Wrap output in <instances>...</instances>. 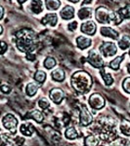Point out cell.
Masks as SVG:
<instances>
[{"label": "cell", "instance_id": "obj_1", "mask_svg": "<svg viewBox=\"0 0 130 146\" xmlns=\"http://www.w3.org/2000/svg\"><path fill=\"white\" fill-rule=\"evenodd\" d=\"M36 34L29 28L21 29L15 35V42L17 48L23 53L31 55V52L36 47Z\"/></svg>", "mask_w": 130, "mask_h": 146}, {"label": "cell", "instance_id": "obj_2", "mask_svg": "<svg viewBox=\"0 0 130 146\" xmlns=\"http://www.w3.org/2000/svg\"><path fill=\"white\" fill-rule=\"evenodd\" d=\"M91 76L85 71H77L72 74L70 78V84L72 88L78 93H87L92 87Z\"/></svg>", "mask_w": 130, "mask_h": 146}, {"label": "cell", "instance_id": "obj_3", "mask_svg": "<svg viewBox=\"0 0 130 146\" xmlns=\"http://www.w3.org/2000/svg\"><path fill=\"white\" fill-rule=\"evenodd\" d=\"M98 128L99 133L103 140L111 141L115 137V123L113 120L110 121V118H100L98 120Z\"/></svg>", "mask_w": 130, "mask_h": 146}, {"label": "cell", "instance_id": "obj_4", "mask_svg": "<svg viewBox=\"0 0 130 146\" xmlns=\"http://www.w3.org/2000/svg\"><path fill=\"white\" fill-rule=\"evenodd\" d=\"M95 18L100 23H104V25H109V23H113L115 25L117 23V15L115 13L110 11L106 7H99L97 8L95 12Z\"/></svg>", "mask_w": 130, "mask_h": 146}, {"label": "cell", "instance_id": "obj_5", "mask_svg": "<svg viewBox=\"0 0 130 146\" xmlns=\"http://www.w3.org/2000/svg\"><path fill=\"white\" fill-rule=\"evenodd\" d=\"M2 124H3L4 128L8 131H10L11 133H16V129H17V125H18V120L14 115L10 114H6L5 116L2 119Z\"/></svg>", "mask_w": 130, "mask_h": 146}, {"label": "cell", "instance_id": "obj_6", "mask_svg": "<svg viewBox=\"0 0 130 146\" xmlns=\"http://www.w3.org/2000/svg\"><path fill=\"white\" fill-rule=\"evenodd\" d=\"M100 52L103 54L104 56L110 58L117 54V47L113 42H103V44L100 46Z\"/></svg>", "mask_w": 130, "mask_h": 146}, {"label": "cell", "instance_id": "obj_7", "mask_svg": "<svg viewBox=\"0 0 130 146\" xmlns=\"http://www.w3.org/2000/svg\"><path fill=\"white\" fill-rule=\"evenodd\" d=\"M79 122L82 126L87 127L89 126L92 122H93V117H92L91 113L87 109L86 106L84 105H80L79 107Z\"/></svg>", "mask_w": 130, "mask_h": 146}, {"label": "cell", "instance_id": "obj_8", "mask_svg": "<svg viewBox=\"0 0 130 146\" xmlns=\"http://www.w3.org/2000/svg\"><path fill=\"white\" fill-rule=\"evenodd\" d=\"M87 62H88L92 66L96 67V68H103V58L100 56V54L97 53L95 50H91L89 51L88 54V58H87Z\"/></svg>", "mask_w": 130, "mask_h": 146}, {"label": "cell", "instance_id": "obj_9", "mask_svg": "<svg viewBox=\"0 0 130 146\" xmlns=\"http://www.w3.org/2000/svg\"><path fill=\"white\" fill-rule=\"evenodd\" d=\"M88 102H89V104L91 105V107L96 110L102 109V108L105 106V98H103L102 95H100V94H98V93L91 95L90 98H89Z\"/></svg>", "mask_w": 130, "mask_h": 146}, {"label": "cell", "instance_id": "obj_10", "mask_svg": "<svg viewBox=\"0 0 130 146\" xmlns=\"http://www.w3.org/2000/svg\"><path fill=\"white\" fill-rule=\"evenodd\" d=\"M1 139V146H20L25 141V139L23 137H20V136H17V137L13 139V138L9 137V136H6L5 135H2Z\"/></svg>", "mask_w": 130, "mask_h": 146}, {"label": "cell", "instance_id": "obj_11", "mask_svg": "<svg viewBox=\"0 0 130 146\" xmlns=\"http://www.w3.org/2000/svg\"><path fill=\"white\" fill-rule=\"evenodd\" d=\"M115 15H117V23H115V25H119L124 19H130V4H127L126 6L120 8L115 13Z\"/></svg>", "mask_w": 130, "mask_h": 146}, {"label": "cell", "instance_id": "obj_12", "mask_svg": "<svg viewBox=\"0 0 130 146\" xmlns=\"http://www.w3.org/2000/svg\"><path fill=\"white\" fill-rule=\"evenodd\" d=\"M49 96H50V98L56 103V104H60V103L62 102V100H64V98H65L64 92L59 88L52 89L50 91V95Z\"/></svg>", "mask_w": 130, "mask_h": 146}, {"label": "cell", "instance_id": "obj_13", "mask_svg": "<svg viewBox=\"0 0 130 146\" xmlns=\"http://www.w3.org/2000/svg\"><path fill=\"white\" fill-rule=\"evenodd\" d=\"M96 23L92 21H87L81 25V31L87 35H94L96 32Z\"/></svg>", "mask_w": 130, "mask_h": 146}, {"label": "cell", "instance_id": "obj_14", "mask_svg": "<svg viewBox=\"0 0 130 146\" xmlns=\"http://www.w3.org/2000/svg\"><path fill=\"white\" fill-rule=\"evenodd\" d=\"M100 32L103 36H106V37H110L112 39H117L119 38V33L117 31H115L113 28L112 27H101L100 29Z\"/></svg>", "mask_w": 130, "mask_h": 146}, {"label": "cell", "instance_id": "obj_15", "mask_svg": "<svg viewBox=\"0 0 130 146\" xmlns=\"http://www.w3.org/2000/svg\"><path fill=\"white\" fill-rule=\"evenodd\" d=\"M60 15L64 20H70L74 17V9L72 6H66L61 10Z\"/></svg>", "mask_w": 130, "mask_h": 146}, {"label": "cell", "instance_id": "obj_16", "mask_svg": "<svg viewBox=\"0 0 130 146\" xmlns=\"http://www.w3.org/2000/svg\"><path fill=\"white\" fill-rule=\"evenodd\" d=\"M57 22H58V16L56 14H47L41 20V23L43 25H49L51 27H55L57 25Z\"/></svg>", "mask_w": 130, "mask_h": 146}, {"label": "cell", "instance_id": "obj_17", "mask_svg": "<svg viewBox=\"0 0 130 146\" xmlns=\"http://www.w3.org/2000/svg\"><path fill=\"white\" fill-rule=\"evenodd\" d=\"M76 44H77V47H78L80 50H84V49H86L91 46L92 41L90 38H88V37L78 36L76 38Z\"/></svg>", "mask_w": 130, "mask_h": 146}, {"label": "cell", "instance_id": "obj_18", "mask_svg": "<svg viewBox=\"0 0 130 146\" xmlns=\"http://www.w3.org/2000/svg\"><path fill=\"white\" fill-rule=\"evenodd\" d=\"M21 133L25 136H31L32 133H34V127L31 123H23L21 125L20 128Z\"/></svg>", "mask_w": 130, "mask_h": 146}, {"label": "cell", "instance_id": "obj_19", "mask_svg": "<svg viewBox=\"0 0 130 146\" xmlns=\"http://www.w3.org/2000/svg\"><path fill=\"white\" fill-rule=\"evenodd\" d=\"M65 71L62 68H56L55 70L52 71V79L56 82H63L65 80Z\"/></svg>", "mask_w": 130, "mask_h": 146}, {"label": "cell", "instance_id": "obj_20", "mask_svg": "<svg viewBox=\"0 0 130 146\" xmlns=\"http://www.w3.org/2000/svg\"><path fill=\"white\" fill-rule=\"evenodd\" d=\"M39 87H40L39 83H35V82L28 83L27 86V89H25V92H27V96H34L35 94L37 93V90L39 89Z\"/></svg>", "mask_w": 130, "mask_h": 146}, {"label": "cell", "instance_id": "obj_21", "mask_svg": "<svg viewBox=\"0 0 130 146\" xmlns=\"http://www.w3.org/2000/svg\"><path fill=\"white\" fill-rule=\"evenodd\" d=\"M119 129L122 133V135L130 136V121H128V120H122L119 125Z\"/></svg>", "mask_w": 130, "mask_h": 146}, {"label": "cell", "instance_id": "obj_22", "mask_svg": "<svg viewBox=\"0 0 130 146\" xmlns=\"http://www.w3.org/2000/svg\"><path fill=\"white\" fill-rule=\"evenodd\" d=\"M99 138L95 135H90L86 136L84 139V146H98Z\"/></svg>", "mask_w": 130, "mask_h": 146}, {"label": "cell", "instance_id": "obj_23", "mask_svg": "<svg viewBox=\"0 0 130 146\" xmlns=\"http://www.w3.org/2000/svg\"><path fill=\"white\" fill-rule=\"evenodd\" d=\"M65 136L68 138V139L72 140V139H75V138L78 137V133H77L76 129L74 128V127H68L65 131Z\"/></svg>", "mask_w": 130, "mask_h": 146}, {"label": "cell", "instance_id": "obj_24", "mask_svg": "<svg viewBox=\"0 0 130 146\" xmlns=\"http://www.w3.org/2000/svg\"><path fill=\"white\" fill-rule=\"evenodd\" d=\"M77 16H78V18L80 19V20H86V19L91 18L92 10L90 8H86V7H84V8H81L78 11Z\"/></svg>", "mask_w": 130, "mask_h": 146}, {"label": "cell", "instance_id": "obj_25", "mask_svg": "<svg viewBox=\"0 0 130 146\" xmlns=\"http://www.w3.org/2000/svg\"><path fill=\"white\" fill-rule=\"evenodd\" d=\"M125 58V54H123L122 56H117L115 58H113L112 62H110V67L113 70H117L120 66V63L123 60V58Z\"/></svg>", "mask_w": 130, "mask_h": 146}, {"label": "cell", "instance_id": "obj_26", "mask_svg": "<svg viewBox=\"0 0 130 146\" xmlns=\"http://www.w3.org/2000/svg\"><path fill=\"white\" fill-rule=\"evenodd\" d=\"M100 73H101V76H102L104 82H105V84L107 85V86H111V85L113 84V79L112 75H111L110 73L106 72L105 68H102Z\"/></svg>", "mask_w": 130, "mask_h": 146}, {"label": "cell", "instance_id": "obj_27", "mask_svg": "<svg viewBox=\"0 0 130 146\" xmlns=\"http://www.w3.org/2000/svg\"><path fill=\"white\" fill-rule=\"evenodd\" d=\"M45 5L46 8L50 11H55L57 9L60 7L61 5V2L58 1V0H47L45 1Z\"/></svg>", "mask_w": 130, "mask_h": 146}, {"label": "cell", "instance_id": "obj_28", "mask_svg": "<svg viewBox=\"0 0 130 146\" xmlns=\"http://www.w3.org/2000/svg\"><path fill=\"white\" fill-rule=\"evenodd\" d=\"M119 46L122 50H126L130 46V36H128V35H123L121 37V39L119 41Z\"/></svg>", "mask_w": 130, "mask_h": 146}, {"label": "cell", "instance_id": "obj_29", "mask_svg": "<svg viewBox=\"0 0 130 146\" xmlns=\"http://www.w3.org/2000/svg\"><path fill=\"white\" fill-rule=\"evenodd\" d=\"M28 116L30 117L31 119L35 120L37 123H41L43 121V114L39 111V110H34L28 114Z\"/></svg>", "mask_w": 130, "mask_h": 146}, {"label": "cell", "instance_id": "obj_30", "mask_svg": "<svg viewBox=\"0 0 130 146\" xmlns=\"http://www.w3.org/2000/svg\"><path fill=\"white\" fill-rule=\"evenodd\" d=\"M30 8H31V11L34 12V14H39L42 12V2L41 1H32L31 4H30Z\"/></svg>", "mask_w": 130, "mask_h": 146}, {"label": "cell", "instance_id": "obj_31", "mask_svg": "<svg viewBox=\"0 0 130 146\" xmlns=\"http://www.w3.org/2000/svg\"><path fill=\"white\" fill-rule=\"evenodd\" d=\"M34 79L36 80L39 84L44 83L46 80V73L44 71H42V70H37L34 74Z\"/></svg>", "mask_w": 130, "mask_h": 146}, {"label": "cell", "instance_id": "obj_32", "mask_svg": "<svg viewBox=\"0 0 130 146\" xmlns=\"http://www.w3.org/2000/svg\"><path fill=\"white\" fill-rule=\"evenodd\" d=\"M55 65H56V60L54 58H52V56H48L44 60V67L47 68V69H51Z\"/></svg>", "mask_w": 130, "mask_h": 146}, {"label": "cell", "instance_id": "obj_33", "mask_svg": "<svg viewBox=\"0 0 130 146\" xmlns=\"http://www.w3.org/2000/svg\"><path fill=\"white\" fill-rule=\"evenodd\" d=\"M38 105H39L40 108H42V109H47V108L50 106V103H49V101H48L47 98H41L38 100Z\"/></svg>", "mask_w": 130, "mask_h": 146}, {"label": "cell", "instance_id": "obj_34", "mask_svg": "<svg viewBox=\"0 0 130 146\" xmlns=\"http://www.w3.org/2000/svg\"><path fill=\"white\" fill-rule=\"evenodd\" d=\"M109 146H128V142H127L125 139H121V138H119V139H117L115 141H113L111 145Z\"/></svg>", "mask_w": 130, "mask_h": 146}, {"label": "cell", "instance_id": "obj_35", "mask_svg": "<svg viewBox=\"0 0 130 146\" xmlns=\"http://www.w3.org/2000/svg\"><path fill=\"white\" fill-rule=\"evenodd\" d=\"M122 87H123L124 91L126 93L130 94V77H127V78L124 79L123 83H122Z\"/></svg>", "mask_w": 130, "mask_h": 146}, {"label": "cell", "instance_id": "obj_36", "mask_svg": "<svg viewBox=\"0 0 130 146\" xmlns=\"http://www.w3.org/2000/svg\"><path fill=\"white\" fill-rule=\"evenodd\" d=\"M76 27H77V23L76 22H72L68 25V29L72 30V31H74V30L76 29Z\"/></svg>", "mask_w": 130, "mask_h": 146}, {"label": "cell", "instance_id": "obj_37", "mask_svg": "<svg viewBox=\"0 0 130 146\" xmlns=\"http://www.w3.org/2000/svg\"><path fill=\"white\" fill-rule=\"evenodd\" d=\"M7 49H8V46L6 45V43L4 41H1V54L5 53Z\"/></svg>", "mask_w": 130, "mask_h": 146}, {"label": "cell", "instance_id": "obj_38", "mask_svg": "<svg viewBox=\"0 0 130 146\" xmlns=\"http://www.w3.org/2000/svg\"><path fill=\"white\" fill-rule=\"evenodd\" d=\"M1 90H2V92H3V93L8 94V93H10L11 89H10V87L5 86V85H2V86H1Z\"/></svg>", "mask_w": 130, "mask_h": 146}, {"label": "cell", "instance_id": "obj_39", "mask_svg": "<svg viewBox=\"0 0 130 146\" xmlns=\"http://www.w3.org/2000/svg\"><path fill=\"white\" fill-rule=\"evenodd\" d=\"M3 7L2 6H0V19H2L3 18V14H4V12H3Z\"/></svg>", "mask_w": 130, "mask_h": 146}, {"label": "cell", "instance_id": "obj_40", "mask_svg": "<svg viewBox=\"0 0 130 146\" xmlns=\"http://www.w3.org/2000/svg\"><path fill=\"white\" fill-rule=\"evenodd\" d=\"M127 71L130 73V63H128V64H127Z\"/></svg>", "mask_w": 130, "mask_h": 146}, {"label": "cell", "instance_id": "obj_41", "mask_svg": "<svg viewBox=\"0 0 130 146\" xmlns=\"http://www.w3.org/2000/svg\"><path fill=\"white\" fill-rule=\"evenodd\" d=\"M129 56H130V50H129Z\"/></svg>", "mask_w": 130, "mask_h": 146}]
</instances>
